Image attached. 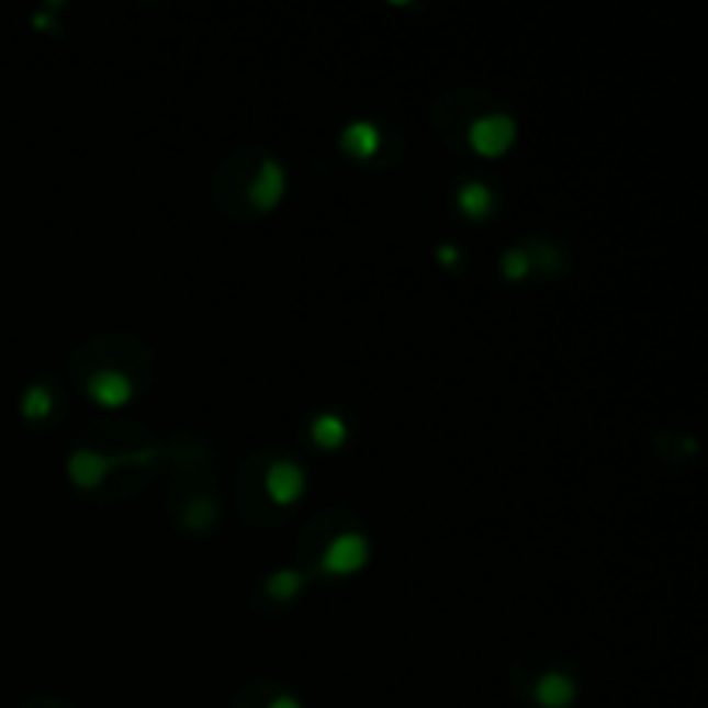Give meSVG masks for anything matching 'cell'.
Listing matches in <instances>:
<instances>
[{"label": "cell", "instance_id": "cell-1", "mask_svg": "<svg viewBox=\"0 0 708 708\" xmlns=\"http://www.w3.org/2000/svg\"><path fill=\"white\" fill-rule=\"evenodd\" d=\"M515 138H518V125L508 114H481L467 132L470 149L484 159H502L515 146Z\"/></svg>", "mask_w": 708, "mask_h": 708}, {"label": "cell", "instance_id": "cell-2", "mask_svg": "<svg viewBox=\"0 0 708 708\" xmlns=\"http://www.w3.org/2000/svg\"><path fill=\"white\" fill-rule=\"evenodd\" d=\"M370 560V542L363 532H339L333 542H328V550L322 557V571L333 574V577H349L363 571Z\"/></svg>", "mask_w": 708, "mask_h": 708}, {"label": "cell", "instance_id": "cell-3", "mask_svg": "<svg viewBox=\"0 0 708 708\" xmlns=\"http://www.w3.org/2000/svg\"><path fill=\"white\" fill-rule=\"evenodd\" d=\"M267 494L273 505H297L304 498V487H308V477H304L301 463L294 460H277L267 470Z\"/></svg>", "mask_w": 708, "mask_h": 708}, {"label": "cell", "instance_id": "cell-4", "mask_svg": "<svg viewBox=\"0 0 708 708\" xmlns=\"http://www.w3.org/2000/svg\"><path fill=\"white\" fill-rule=\"evenodd\" d=\"M283 194H288V173L277 159H263V167L256 170L252 183H249V201L256 211H273Z\"/></svg>", "mask_w": 708, "mask_h": 708}, {"label": "cell", "instance_id": "cell-5", "mask_svg": "<svg viewBox=\"0 0 708 708\" xmlns=\"http://www.w3.org/2000/svg\"><path fill=\"white\" fill-rule=\"evenodd\" d=\"M87 391L90 397L98 401L101 408H125L135 387L125 373H117V370H101V373H93L90 381H87Z\"/></svg>", "mask_w": 708, "mask_h": 708}, {"label": "cell", "instance_id": "cell-6", "mask_svg": "<svg viewBox=\"0 0 708 708\" xmlns=\"http://www.w3.org/2000/svg\"><path fill=\"white\" fill-rule=\"evenodd\" d=\"M539 708H571L577 701V681L563 671H547L532 688Z\"/></svg>", "mask_w": 708, "mask_h": 708}, {"label": "cell", "instance_id": "cell-7", "mask_svg": "<svg viewBox=\"0 0 708 708\" xmlns=\"http://www.w3.org/2000/svg\"><path fill=\"white\" fill-rule=\"evenodd\" d=\"M342 153L352 159H373L381 153V128L373 122H352L342 132Z\"/></svg>", "mask_w": 708, "mask_h": 708}, {"label": "cell", "instance_id": "cell-8", "mask_svg": "<svg viewBox=\"0 0 708 708\" xmlns=\"http://www.w3.org/2000/svg\"><path fill=\"white\" fill-rule=\"evenodd\" d=\"M114 467V460L108 457H98V453H90V450H80L69 457V481H74L77 487H98L104 477H108V470Z\"/></svg>", "mask_w": 708, "mask_h": 708}, {"label": "cell", "instance_id": "cell-9", "mask_svg": "<svg viewBox=\"0 0 708 708\" xmlns=\"http://www.w3.org/2000/svg\"><path fill=\"white\" fill-rule=\"evenodd\" d=\"M457 207L463 211L470 222H484L494 211V191L481 180H470L457 191Z\"/></svg>", "mask_w": 708, "mask_h": 708}, {"label": "cell", "instance_id": "cell-10", "mask_svg": "<svg viewBox=\"0 0 708 708\" xmlns=\"http://www.w3.org/2000/svg\"><path fill=\"white\" fill-rule=\"evenodd\" d=\"M349 436V425L342 415L336 412H325V415H315L312 422V442L318 446V450H339V446L346 442Z\"/></svg>", "mask_w": 708, "mask_h": 708}, {"label": "cell", "instance_id": "cell-11", "mask_svg": "<svg viewBox=\"0 0 708 708\" xmlns=\"http://www.w3.org/2000/svg\"><path fill=\"white\" fill-rule=\"evenodd\" d=\"M304 592V574L294 571V566H283V571H273L267 577V595L273 602H294Z\"/></svg>", "mask_w": 708, "mask_h": 708}, {"label": "cell", "instance_id": "cell-12", "mask_svg": "<svg viewBox=\"0 0 708 708\" xmlns=\"http://www.w3.org/2000/svg\"><path fill=\"white\" fill-rule=\"evenodd\" d=\"M53 408H56V397H53V391L45 387V384H32V387L25 391V397H21V412H25L29 422L49 418Z\"/></svg>", "mask_w": 708, "mask_h": 708}, {"label": "cell", "instance_id": "cell-13", "mask_svg": "<svg viewBox=\"0 0 708 708\" xmlns=\"http://www.w3.org/2000/svg\"><path fill=\"white\" fill-rule=\"evenodd\" d=\"M529 270H532V259H529L526 249H508V252L502 256V273H505V280L518 283V280L529 277Z\"/></svg>", "mask_w": 708, "mask_h": 708}, {"label": "cell", "instance_id": "cell-14", "mask_svg": "<svg viewBox=\"0 0 708 708\" xmlns=\"http://www.w3.org/2000/svg\"><path fill=\"white\" fill-rule=\"evenodd\" d=\"M187 515H191V526L194 529H204V526H211V518H215V505H211V502H194Z\"/></svg>", "mask_w": 708, "mask_h": 708}, {"label": "cell", "instance_id": "cell-15", "mask_svg": "<svg viewBox=\"0 0 708 708\" xmlns=\"http://www.w3.org/2000/svg\"><path fill=\"white\" fill-rule=\"evenodd\" d=\"M436 256H439V263H442V267H457V263H460V252H457V246H450V243L439 246V249H436Z\"/></svg>", "mask_w": 708, "mask_h": 708}, {"label": "cell", "instance_id": "cell-16", "mask_svg": "<svg viewBox=\"0 0 708 708\" xmlns=\"http://www.w3.org/2000/svg\"><path fill=\"white\" fill-rule=\"evenodd\" d=\"M267 708H304V705H301V701H297L294 695H277V698H273V701H270Z\"/></svg>", "mask_w": 708, "mask_h": 708}]
</instances>
